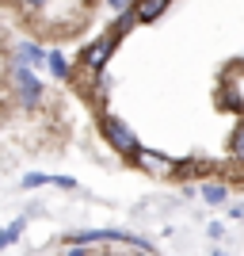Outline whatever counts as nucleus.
Here are the masks:
<instances>
[{"label":"nucleus","instance_id":"obj_1","mask_svg":"<svg viewBox=\"0 0 244 256\" xmlns=\"http://www.w3.org/2000/svg\"><path fill=\"white\" fill-rule=\"evenodd\" d=\"M8 76H11V88H15V107H19V111H38L42 100H46V84L34 76L31 65H15L11 62Z\"/></svg>","mask_w":244,"mask_h":256},{"label":"nucleus","instance_id":"obj_4","mask_svg":"<svg viewBox=\"0 0 244 256\" xmlns=\"http://www.w3.org/2000/svg\"><path fill=\"white\" fill-rule=\"evenodd\" d=\"M23 230H27V218H11V222L4 226V230H0V252L15 245V241L23 237Z\"/></svg>","mask_w":244,"mask_h":256},{"label":"nucleus","instance_id":"obj_7","mask_svg":"<svg viewBox=\"0 0 244 256\" xmlns=\"http://www.w3.org/2000/svg\"><path fill=\"white\" fill-rule=\"evenodd\" d=\"M107 8H111V12H130V8H134V0H107Z\"/></svg>","mask_w":244,"mask_h":256},{"label":"nucleus","instance_id":"obj_5","mask_svg":"<svg viewBox=\"0 0 244 256\" xmlns=\"http://www.w3.org/2000/svg\"><path fill=\"white\" fill-rule=\"evenodd\" d=\"M42 184H50L46 172H23L19 176V192H34V188H42Z\"/></svg>","mask_w":244,"mask_h":256},{"label":"nucleus","instance_id":"obj_3","mask_svg":"<svg viewBox=\"0 0 244 256\" xmlns=\"http://www.w3.org/2000/svg\"><path fill=\"white\" fill-rule=\"evenodd\" d=\"M46 69H50L57 80H73V69H69V62H65L61 50H46Z\"/></svg>","mask_w":244,"mask_h":256},{"label":"nucleus","instance_id":"obj_8","mask_svg":"<svg viewBox=\"0 0 244 256\" xmlns=\"http://www.w3.org/2000/svg\"><path fill=\"white\" fill-rule=\"evenodd\" d=\"M0 34H4V27H0Z\"/></svg>","mask_w":244,"mask_h":256},{"label":"nucleus","instance_id":"obj_6","mask_svg":"<svg viewBox=\"0 0 244 256\" xmlns=\"http://www.w3.org/2000/svg\"><path fill=\"white\" fill-rule=\"evenodd\" d=\"M19 4L27 12H46V8H50V0H19Z\"/></svg>","mask_w":244,"mask_h":256},{"label":"nucleus","instance_id":"obj_2","mask_svg":"<svg viewBox=\"0 0 244 256\" xmlns=\"http://www.w3.org/2000/svg\"><path fill=\"white\" fill-rule=\"evenodd\" d=\"M15 65H31V69H38V65H46V50L34 42H19L15 46V58H11Z\"/></svg>","mask_w":244,"mask_h":256}]
</instances>
